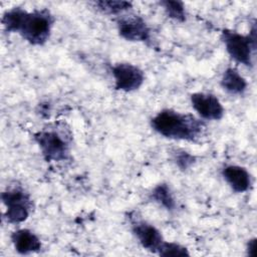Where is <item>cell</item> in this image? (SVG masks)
<instances>
[{
	"instance_id": "obj_17",
	"label": "cell",
	"mask_w": 257,
	"mask_h": 257,
	"mask_svg": "<svg viewBox=\"0 0 257 257\" xmlns=\"http://www.w3.org/2000/svg\"><path fill=\"white\" fill-rule=\"evenodd\" d=\"M157 254L164 257H170V256L178 257V256H189L190 252L187 249V247L179 243L165 241Z\"/></svg>"
},
{
	"instance_id": "obj_18",
	"label": "cell",
	"mask_w": 257,
	"mask_h": 257,
	"mask_svg": "<svg viewBox=\"0 0 257 257\" xmlns=\"http://www.w3.org/2000/svg\"><path fill=\"white\" fill-rule=\"evenodd\" d=\"M173 160L176 166L183 172L191 169L196 163V157L184 150H177L173 154Z\"/></svg>"
},
{
	"instance_id": "obj_15",
	"label": "cell",
	"mask_w": 257,
	"mask_h": 257,
	"mask_svg": "<svg viewBox=\"0 0 257 257\" xmlns=\"http://www.w3.org/2000/svg\"><path fill=\"white\" fill-rule=\"evenodd\" d=\"M98 10L109 15H121L133 8V3L123 0H101L94 2Z\"/></svg>"
},
{
	"instance_id": "obj_2",
	"label": "cell",
	"mask_w": 257,
	"mask_h": 257,
	"mask_svg": "<svg viewBox=\"0 0 257 257\" xmlns=\"http://www.w3.org/2000/svg\"><path fill=\"white\" fill-rule=\"evenodd\" d=\"M46 162H63L70 157L71 136L68 128H42L33 135Z\"/></svg>"
},
{
	"instance_id": "obj_1",
	"label": "cell",
	"mask_w": 257,
	"mask_h": 257,
	"mask_svg": "<svg viewBox=\"0 0 257 257\" xmlns=\"http://www.w3.org/2000/svg\"><path fill=\"white\" fill-rule=\"evenodd\" d=\"M150 124L157 134L166 139L192 143L197 142L206 128L202 118L172 108L160 110L151 118Z\"/></svg>"
},
{
	"instance_id": "obj_7",
	"label": "cell",
	"mask_w": 257,
	"mask_h": 257,
	"mask_svg": "<svg viewBox=\"0 0 257 257\" xmlns=\"http://www.w3.org/2000/svg\"><path fill=\"white\" fill-rule=\"evenodd\" d=\"M119 36L131 42H148L151 39V28L139 15H121L116 19Z\"/></svg>"
},
{
	"instance_id": "obj_13",
	"label": "cell",
	"mask_w": 257,
	"mask_h": 257,
	"mask_svg": "<svg viewBox=\"0 0 257 257\" xmlns=\"http://www.w3.org/2000/svg\"><path fill=\"white\" fill-rule=\"evenodd\" d=\"M150 199L167 211L172 212L176 209V200L167 183H160L155 186L150 193Z\"/></svg>"
},
{
	"instance_id": "obj_12",
	"label": "cell",
	"mask_w": 257,
	"mask_h": 257,
	"mask_svg": "<svg viewBox=\"0 0 257 257\" xmlns=\"http://www.w3.org/2000/svg\"><path fill=\"white\" fill-rule=\"evenodd\" d=\"M220 84L225 91L236 95L244 94L248 87L246 79L235 67H228L224 70Z\"/></svg>"
},
{
	"instance_id": "obj_9",
	"label": "cell",
	"mask_w": 257,
	"mask_h": 257,
	"mask_svg": "<svg viewBox=\"0 0 257 257\" xmlns=\"http://www.w3.org/2000/svg\"><path fill=\"white\" fill-rule=\"evenodd\" d=\"M132 232L141 246L152 253L157 254L165 242L162 232L147 221L135 220L132 223Z\"/></svg>"
},
{
	"instance_id": "obj_6",
	"label": "cell",
	"mask_w": 257,
	"mask_h": 257,
	"mask_svg": "<svg viewBox=\"0 0 257 257\" xmlns=\"http://www.w3.org/2000/svg\"><path fill=\"white\" fill-rule=\"evenodd\" d=\"M114 88L122 92L138 90L145 81L144 71L130 62H119L111 67Z\"/></svg>"
},
{
	"instance_id": "obj_3",
	"label": "cell",
	"mask_w": 257,
	"mask_h": 257,
	"mask_svg": "<svg viewBox=\"0 0 257 257\" xmlns=\"http://www.w3.org/2000/svg\"><path fill=\"white\" fill-rule=\"evenodd\" d=\"M53 24L54 17L46 8L26 11L17 33L29 44L39 46L48 41Z\"/></svg>"
},
{
	"instance_id": "obj_4",
	"label": "cell",
	"mask_w": 257,
	"mask_h": 257,
	"mask_svg": "<svg viewBox=\"0 0 257 257\" xmlns=\"http://www.w3.org/2000/svg\"><path fill=\"white\" fill-rule=\"evenodd\" d=\"M221 40L229 56L237 63L252 67L256 50V26L253 24L248 34H241L235 30L223 29Z\"/></svg>"
},
{
	"instance_id": "obj_8",
	"label": "cell",
	"mask_w": 257,
	"mask_h": 257,
	"mask_svg": "<svg viewBox=\"0 0 257 257\" xmlns=\"http://www.w3.org/2000/svg\"><path fill=\"white\" fill-rule=\"evenodd\" d=\"M193 109L200 118L206 120H220L223 118L225 109L219 98L206 92H194L190 95Z\"/></svg>"
},
{
	"instance_id": "obj_16",
	"label": "cell",
	"mask_w": 257,
	"mask_h": 257,
	"mask_svg": "<svg viewBox=\"0 0 257 257\" xmlns=\"http://www.w3.org/2000/svg\"><path fill=\"white\" fill-rule=\"evenodd\" d=\"M160 5L163 7L166 15L177 22H184L187 18L185 4L178 0H165L161 1Z\"/></svg>"
},
{
	"instance_id": "obj_11",
	"label": "cell",
	"mask_w": 257,
	"mask_h": 257,
	"mask_svg": "<svg viewBox=\"0 0 257 257\" xmlns=\"http://www.w3.org/2000/svg\"><path fill=\"white\" fill-rule=\"evenodd\" d=\"M15 251L20 255H29L41 250L42 244L39 237L29 229H18L10 236Z\"/></svg>"
},
{
	"instance_id": "obj_14",
	"label": "cell",
	"mask_w": 257,
	"mask_h": 257,
	"mask_svg": "<svg viewBox=\"0 0 257 257\" xmlns=\"http://www.w3.org/2000/svg\"><path fill=\"white\" fill-rule=\"evenodd\" d=\"M26 10L21 7H13L9 10H6L2 16V25L6 32L8 33H17Z\"/></svg>"
},
{
	"instance_id": "obj_5",
	"label": "cell",
	"mask_w": 257,
	"mask_h": 257,
	"mask_svg": "<svg viewBox=\"0 0 257 257\" xmlns=\"http://www.w3.org/2000/svg\"><path fill=\"white\" fill-rule=\"evenodd\" d=\"M1 201L5 206L4 218L10 224H20L26 221L33 208L30 194L19 186L3 191Z\"/></svg>"
},
{
	"instance_id": "obj_19",
	"label": "cell",
	"mask_w": 257,
	"mask_h": 257,
	"mask_svg": "<svg viewBox=\"0 0 257 257\" xmlns=\"http://www.w3.org/2000/svg\"><path fill=\"white\" fill-rule=\"evenodd\" d=\"M256 243H257V239L256 238H252V239H249L247 241V243H246V254L248 256L255 255Z\"/></svg>"
},
{
	"instance_id": "obj_10",
	"label": "cell",
	"mask_w": 257,
	"mask_h": 257,
	"mask_svg": "<svg viewBox=\"0 0 257 257\" xmlns=\"http://www.w3.org/2000/svg\"><path fill=\"white\" fill-rule=\"evenodd\" d=\"M221 175L231 190L237 194L247 192L252 185L250 173L241 166L227 165L222 169Z\"/></svg>"
}]
</instances>
